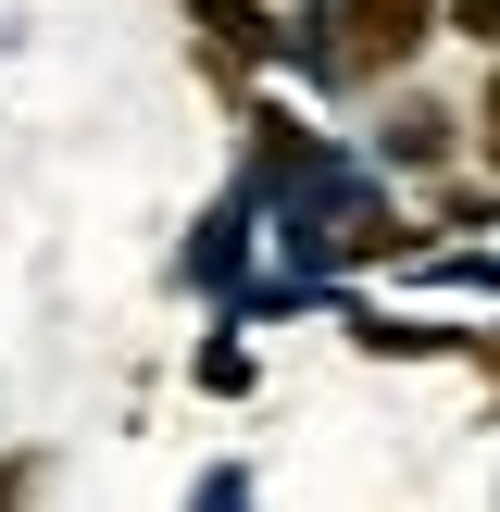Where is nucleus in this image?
Masks as SVG:
<instances>
[{
    "mask_svg": "<svg viewBox=\"0 0 500 512\" xmlns=\"http://www.w3.org/2000/svg\"><path fill=\"white\" fill-rule=\"evenodd\" d=\"M488 150H500V75H488Z\"/></svg>",
    "mask_w": 500,
    "mask_h": 512,
    "instance_id": "7ed1b4c3",
    "label": "nucleus"
},
{
    "mask_svg": "<svg viewBox=\"0 0 500 512\" xmlns=\"http://www.w3.org/2000/svg\"><path fill=\"white\" fill-rule=\"evenodd\" d=\"M425 25H438V0H350V13H338V63L350 75H388V63L425 50Z\"/></svg>",
    "mask_w": 500,
    "mask_h": 512,
    "instance_id": "f257e3e1",
    "label": "nucleus"
},
{
    "mask_svg": "<svg viewBox=\"0 0 500 512\" xmlns=\"http://www.w3.org/2000/svg\"><path fill=\"white\" fill-rule=\"evenodd\" d=\"M450 25H463V38H488V50H500V0H450Z\"/></svg>",
    "mask_w": 500,
    "mask_h": 512,
    "instance_id": "f03ea898",
    "label": "nucleus"
}]
</instances>
